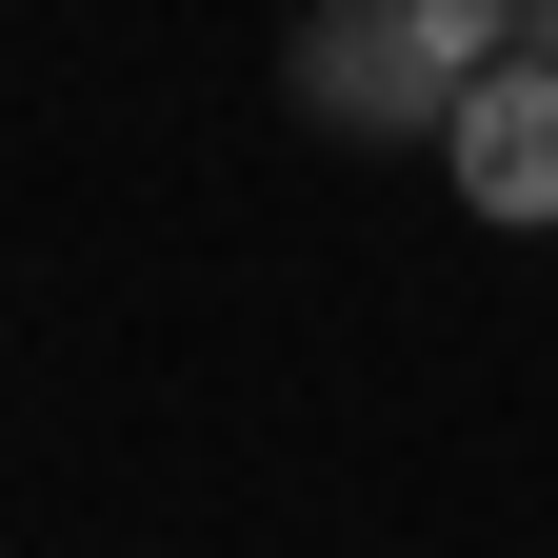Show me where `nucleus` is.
<instances>
[{
    "mask_svg": "<svg viewBox=\"0 0 558 558\" xmlns=\"http://www.w3.org/2000/svg\"><path fill=\"white\" fill-rule=\"evenodd\" d=\"M499 60H519V0H319L279 81L319 140H439Z\"/></svg>",
    "mask_w": 558,
    "mask_h": 558,
    "instance_id": "f257e3e1",
    "label": "nucleus"
},
{
    "mask_svg": "<svg viewBox=\"0 0 558 558\" xmlns=\"http://www.w3.org/2000/svg\"><path fill=\"white\" fill-rule=\"evenodd\" d=\"M439 160H459V199L499 240H558V60H499V81L439 120Z\"/></svg>",
    "mask_w": 558,
    "mask_h": 558,
    "instance_id": "f03ea898",
    "label": "nucleus"
},
{
    "mask_svg": "<svg viewBox=\"0 0 558 558\" xmlns=\"http://www.w3.org/2000/svg\"><path fill=\"white\" fill-rule=\"evenodd\" d=\"M519 60H558V0H519Z\"/></svg>",
    "mask_w": 558,
    "mask_h": 558,
    "instance_id": "7ed1b4c3",
    "label": "nucleus"
}]
</instances>
